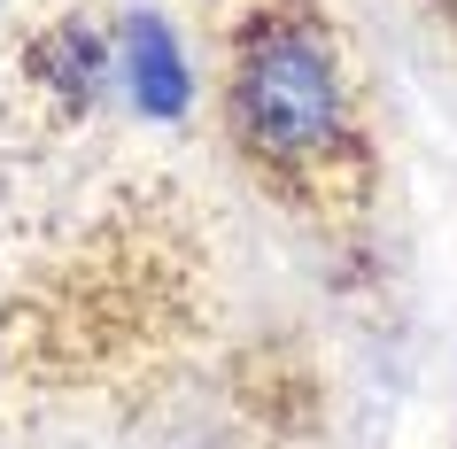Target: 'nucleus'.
Instances as JSON below:
<instances>
[{"label": "nucleus", "mask_w": 457, "mask_h": 449, "mask_svg": "<svg viewBox=\"0 0 457 449\" xmlns=\"http://www.w3.org/2000/svg\"><path fill=\"white\" fill-rule=\"evenodd\" d=\"M233 109H241V132L264 155H318L341 132L334 54L295 24L256 31L241 47V71H233Z\"/></svg>", "instance_id": "nucleus-1"}, {"label": "nucleus", "mask_w": 457, "mask_h": 449, "mask_svg": "<svg viewBox=\"0 0 457 449\" xmlns=\"http://www.w3.org/2000/svg\"><path fill=\"white\" fill-rule=\"evenodd\" d=\"M124 54H132V94H140V109L179 117V109H187V62H179V47H170V31L155 24V16H132Z\"/></svg>", "instance_id": "nucleus-2"}]
</instances>
